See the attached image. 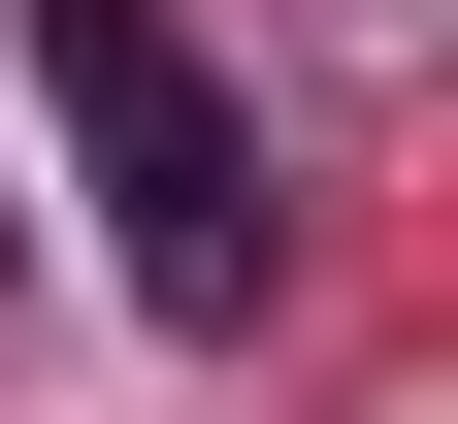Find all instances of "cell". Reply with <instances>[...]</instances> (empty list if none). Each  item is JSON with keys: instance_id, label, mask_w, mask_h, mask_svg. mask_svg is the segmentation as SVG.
<instances>
[{"instance_id": "cell-1", "label": "cell", "mask_w": 458, "mask_h": 424, "mask_svg": "<svg viewBox=\"0 0 458 424\" xmlns=\"http://www.w3.org/2000/svg\"><path fill=\"white\" fill-rule=\"evenodd\" d=\"M33 98H66L98 262H131L164 327H262V294H295V196H262V98L197 66V0H33Z\"/></svg>"}]
</instances>
